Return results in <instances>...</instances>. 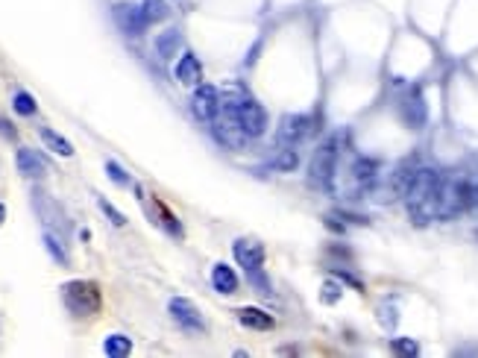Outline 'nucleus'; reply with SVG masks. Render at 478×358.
Segmentation results:
<instances>
[{
	"label": "nucleus",
	"instance_id": "nucleus-15",
	"mask_svg": "<svg viewBox=\"0 0 478 358\" xmlns=\"http://www.w3.org/2000/svg\"><path fill=\"white\" fill-rule=\"evenodd\" d=\"M41 141L47 144V150H53L56 156H65V159H70V156H74V144H70L68 138H62L59 132H53V130L41 127Z\"/></svg>",
	"mask_w": 478,
	"mask_h": 358
},
{
	"label": "nucleus",
	"instance_id": "nucleus-2",
	"mask_svg": "<svg viewBox=\"0 0 478 358\" xmlns=\"http://www.w3.org/2000/svg\"><path fill=\"white\" fill-rule=\"evenodd\" d=\"M334 164H338V138H329L326 144H320L312 156V164H308V179L312 185L329 191L331 179H334Z\"/></svg>",
	"mask_w": 478,
	"mask_h": 358
},
{
	"label": "nucleus",
	"instance_id": "nucleus-4",
	"mask_svg": "<svg viewBox=\"0 0 478 358\" xmlns=\"http://www.w3.org/2000/svg\"><path fill=\"white\" fill-rule=\"evenodd\" d=\"M317 130L314 115H285L279 124V141L282 144H299L302 138H308Z\"/></svg>",
	"mask_w": 478,
	"mask_h": 358
},
{
	"label": "nucleus",
	"instance_id": "nucleus-9",
	"mask_svg": "<svg viewBox=\"0 0 478 358\" xmlns=\"http://www.w3.org/2000/svg\"><path fill=\"white\" fill-rule=\"evenodd\" d=\"M402 121L408 124L411 130H423L428 121V106L420 88H411V94L402 100Z\"/></svg>",
	"mask_w": 478,
	"mask_h": 358
},
{
	"label": "nucleus",
	"instance_id": "nucleus-8",
	"mask_svg": "<svg viewBox=\"0 0 478 358\" xmlns=\"http://www.w3.org/2000/svg\"><path fill=\"white\" fill-rule=\"evenodd\" d=\"M115 21L127 36H141L147 30V23H150L144 18V9L135 6V4H117L115 6Z\"/></svg>",
	"mask_w": 478,
	"mask_h": 358
},
{
	"label": "nucleus",
	"instance_id": "nucleus-7",
	"mask_svg": "<svg viewBox=\"0 0 478 358\" xmlns=\"http://www.w3.org/2000/svg\"><path fill=\"white\" fill-rule=\"evenodd\" d=\"M232 253H235V261H238V265H241L247 273H255V270L265 268V247H261L258 241H250V238H238L235 247H232Z\"/></svg>",
	"mask_w": 478,
	"mask_h": 358
},
{
	"label": "nucleus",
	"instance_id": "nucleus-29",
	"mask_svg": "<svg viewBox=\"0 0 478 358\" xmlns=\"http://www.w3.org/2000/svg\"><path fill=\"white\" fill-rule=\"evenodd\" d=\"M4 221H6V206L0 203V223H4Z\"/></svg>",
	"mask_w": 478,
	"mask_h": 358
},
{
	"label": "nucleus",
	"instance_id": "nucleus-22",
	"mask_svg": "<svg viewBox=\"0 0 478 358\" xmlns=\"http://www.w3.org/2000/svg\"><path fill=\"white\" fill-rule=\"evenodd\" d=\"M156 209H159V214H161V226H164L167 232H171L174 238H182V226H179V221L174 218V214H171V211H167V206L156 200Z\"/></svg>",
	"mask_w": 478,
	"mask_h": 358
},
{
	"label": "nucleus",
	"instance_id": "nucleus-12",
	"mask_svg": "<svg viewBox=\"0 0 478 358\" xmlns=\"http://www.w3.org/2000/svg\"><path fill=\"white\" fill-rule=\"evenodd\" d=\"M238 320H241V326H247V329H255V332H270V329L276 326L273 315H267L265 308H253V305L238 308Z\"/></svg>",
	"mask_w": 478,
	"mask_h": 358
},
{
	"label": "nucleus",
	"instance_id": "nucleus-14",
	"mask_svg": "<svg viewBox=\"0 0 478 358\" xmlns=\"http://www.w3.org/2000/svg\"><path fill=\"white\" fill-rule=\"evenodd\" d=\"M273 171H279V174H291V171H297V164H299V153H297V144H285L276 156H273Z\"/></svg>",
	"mask_w": 478,
	"mask_h": 358
},
{
	"label": "nucleus",
	"instance_id": "nucleus-21",
	"mask_svg": "<svg viewBox=\"0 0 478 358\" xmlns=\"http://www.w3.org/2000/svg\"><path fill=\"white\" fill-rule=\"evenodd\" d=\"M344 297V285L341 282H334V279H326L323 282V288H320V300L326 302V305H334Z\"/></svg>",
	"mask_w": 478,
	"mask_h": 358
},
{
	"label": "nucleus",
	"instance_id": "nucleus-5",
	"mask_svg": "<svg viewBox=\"0 0 478 358\" xmlns=\"http://www.w3.org/2000/svg\"><path fill=\"white\" fill-rule=\"evenodd\" d=\"M167 312H171V317H174L182 329H188V332H203V329H206V320H203V315H200V308L191 302L188 297H174L171 302H167Z\"/></svg>",
	"mask_w": 478,
	"mask_h": 358
},
{
	"label": "nucleus",
	"instance_id": "nucleus-24",
	"mask_svg": "<svg viewBox=\"0 0 478 358\" xmlns=\"http://www.w3.org/2000/svg\"><path fill=\"white\" fill-rule=\"evenodd\" d=\"M44 247H47V253H51V256L59 261V265H68V253L62 250V244L56 241V238H53L51 232H44Z\"/></svg>",
	"mask_w": 478,
	"mask_h": 358
},
{
	"label": "nucleus",
	"instance_id": "nucleus-10",
	"mask_svg": "<svg viewBox=\"0 0 478 358\" xmlns=\"http://www.w3.org/2000/svg\"><path fill=\"white\" fill-rule=\"evenodd\" d=\"M238 273L226 265V261H218V265L211 268V288L218 291V294H223V297H232V294H238Z\"/></svg>",
	"mask_w": 478,
	"mask_h": 358
},
{
	"label": "nucleus",
	"instance_id": "nucleus-23",
	"mask_svg": "<svg viewBox=\"0 0 478 358\" xmlns=\"http://www.w3.org/2000/svg\"><path fill=\"white\" fill-rule=\"evenodd\" d=\"M106 174H109V179H112L115 185H124V188H127V185H132L129 174H127V171H124V168H121V164H117V162H112V159L106 162Z\"/></svg>",
	"mask_w": 478,
	"mask_h": 358
},
{
	"label": "nucleus",
	"instance_id": "nucleus-28",
	"mask_svg": "<svg viewBox=\"0 0 478 358\" xmlns=\"http://www.w3.org/2000/svg\"><path fill=\"white\" fill-rule=\"evenodd\" d=\"M0 135L9 138V141H15V127L6 121V117H0Z\"/></svg>",
	"mask_w": 478,
	"mask_h": 358
},
{
	"label": "nucleus",
	"instance_id": "nucleus-11",
	"mask_svg": "<svg viewBox=\"0 0 478 358\" xmlns=\"http://www.w3.org/2000/svg\"><path fill=\"white\" fill-rule=\"evenodd\" d=\"M174 74H176V80L182 85H200L203 83V65H200V59L194 53H182Z\"/></svg>",
	"mask_w": 478,
	"mask_h": 358
},
{
	"label": "nucleus",
	"instance_id": "nucleus-18",
	"mask_svg": "<svg viewBox=\"0 0 478 358\" xmlns=\"http://www.w3.org/2000/svg\"><path fill=\"white\" fill-rule=\"evenodd\" d=\"M103 352H106L109 358H127V355L132 352V341H129L127 335H109V338L103 341Z\"/></svg>",
	"mask_w": 478,
	"mask_h": 358
},
{
	"label": "nucleus",
	"instance_id": "nucleus-26",
	"mask_svg": "<svg viewBox=\"0 0 478 358\" xmlns=\"http://www.w3.org/2000/svg\"><path fill=\"white\" fill-rule=\"evenodd\" d=\"M378 320H381V326L385 329H393L396 326V305H391V302H385L378 308Z\"/></svg>",
	"mask_w": 478,
	"mask_h": 358
},
{
	"label": "nucleus",
	"instance_id": "nucleus-19",
	"mask_svg": "<svg viewBox=\"0 0 478 358\" xmlns=\"http://www.w3.org/2000/svg\"><path fill=\"white\" fill-rule=\"evenodd\" d=\"M12 109L18 112V115H23V117H33L36 115V109H38V103H36V98L30 91H15V98H12Z\"/></svg>",
	"mask_w": 478,
	"mask_h": 358
},
{
	"label": "nucleus",
	"instance_id": "nucleus-6",
	"mask_svg": "<svg viewBox=\"0 0 478 358\" xmlns=\"http://www.w3.org/2000/svg\"><path fill=\"white\" fill-rule=\"evenodd\" d=\"M191 106H194V115L200 117V121H214L223 103H221L218 88L208 85V83H200V85H194V98H191Z\"/></svg>",
	"mask_w": 478,
	"mask_h": 358
},
{
	"label": "nucleus",
	"instance_id": "nucleus-13",
	"mask_svg": "<svg viewBox=\"0 0 478 358\" xmlns=\"http://www.w3.org/2000/svg\"><path fill=\"white\" fill-rule=\"evenodd\" d=\"M15 164H18V171H21L23 177H33V179L44 177V171H47L44 159H41L36 150H30V147H21V150H18V156H15Z\"/></svg>",
	"mask_w": 478,
	"mask_h": 358
},
{
	"label": "nucleus",
	"instance_id": "nucleus-16",
	"mask_svg": "<svg viewBox=\"0 0 478 358\" xmlns=\"http://www.w3.org/2000/svg\"><path fill=\"white\" fill-rule=\"evenodd\" d=\"M179 44H182L179 30H167V33H161V36L156 38V53H159L161 59H174V56L179 53Z\"/></svg>",
	"mask_w": 478,
	"mask_h": 358
},
{
	"label": "nucleus",
	"instance_id": "nucleus-1",
	"mask_svg": "<svg viewBox=\"0 0 478 358\" xmlns=\"http://www.w3.org/2000/svg\"><path fill=\"white\" fill-rule=\"evenodd\" d=\"M62 302L74 317H94L100 312L103 297L97 282H85V279H74L62 285Z\"/></svg>",
	"mask_w": 478,
	"mask_h": 358
},
{
	"label": "nucleus",
	"instance_id": "nucleus-20",
	"mask_svg": "<svg viewBox=\"0 0 478 358\" xmlns=\"http://www.w3.org/2000/svg\"><path fill=\"white\" fill-rule=\"evenodd\" d=\"M141 9H144V18L150 21V23H159V21H164L167 18V0H144L141 4Z\"/></svg>",
	"mask_w": 478,
	"mask_h": 358
},
{
	"label": "nucleus",
	"instance_id": "nucleus-25",
	"mask_svg": "<svg viewBox=\"0 0 478 358\" xmlns=\"http://www.w3.org/2000/svg\"><path fill=\"white\" fill-rule=\"evenodd\" d=\"M97 206L103 209V214H106V218H109L115 226H127V214H124V211H117L109 200H103V197H100V200H97Z\"/></svg>",
	"mask_w": 478,
	"mask_h": 358
},
{
	"label": "nucleus",
	"instance_id": "nucleus-27",
	"mask_svg": "<svg viewBox=\"0 0 478 358\" xmlns=\"http://www.w3.org/2000/svg\"><path fill=\"white\" fill-rule=\"evenodd\" d=\"M393 349L402 352V355H417V352H420V347H417L414 338H396V341H393Z\"/></svg>",
	"mask_w": 478,
	"mask_h": 358
},
{
	"label": "nucleus",
	"instance_id": "nucleus-3",
	"mask_svg": "<svg viewBox=\"0 0 478 358\" xmlns=\"http://www.w3.org/2000/svg\"><path fill=\"white\" fill-rule=\"evenodd\" d=\"M235 106V115H238V124H241V130L247 132V138H261L267 132V112L261 103L255 100H226Z\"/></svg>",
	"mask_w": 478,
	"mask_h": 358
},
{
	"label": "nucleus",
	"instance_id": "nucleus-17",
	"mask_svg": "<svg viewBox=\"0 0 478 358\" xmlns=\"http://www.w3.org/2000/svg\"><path fill=\"white\" fill-rule=\"evenodd\" d=\"M352 177L361 182V185L376 182V177H378V162H376V159H367V156L355 159V164H352Z\"/></svg>",
	"mask_w": 478,
	"mask_h": 358
}]
</instances>
